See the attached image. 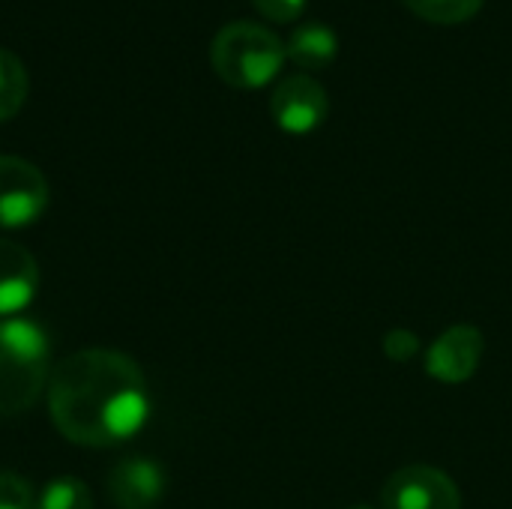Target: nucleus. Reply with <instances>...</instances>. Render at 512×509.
I'll return each mask as SVG.
<instances>
[{
  "label": "nucleus",
  "mask_w": 512,
  "mask_h": 509,
  "mask_svg": "<svg viewBox=\"0 0 512 509\" xmlns=\"http://www.w3.org/2000/svg\"><path fill=\"white\" fill-rule=\"evenodd\" d=\"M48 411L66 441L93 450L117 447L147 423L150 393L144 372L120 351H75L51 369Z\"/></svg>",
  "instance_id": "f257e3e1"
},
{
  "label": "nucleus",
  "mask_w": 512,
  "mask_h": 509,
  "mask_svg": "<svg viewBox=\"0 0 512 509\" xmlns=\"http://www.w3.org/2000/svg\"><path fill=\"white\" fill-rule=\"evenodd\" d=\"M51 381V345L30 318H0V417L30 411Z\"/></svg>",
  "instance_id": "f03ea898"
},
{
  "label": "nucleus",
  "mask_w": 512,
  "mask_h": 509,
  "mask_svg": "<svg viewBox=\"0 0 512 509\" xmlns=\"http://www.w3.org/2000/svg\"><path fill=\"white\" fill-rule=\"evenodd\" d=\"M210 63L225 84L237 90H258L279 75L285 63V42L255 21H231L213 36Z\"/></svg>",
  "instance_id": "7ed1b4c3"
},
{
  "label": "nucleus",
  "mask_w": 512,
  "mask_h": 509,
  "mask_svg": "<svg viewBox=\"0 0 512 509\" xmlns=\"http://www.w3.org/2000/svg\"><path fill=\"white\" fill-rule=\"evenodd\" d=\"M48 195V180L33 162L0 156V228L33 225L48 210Z\"/></svg>",
  "instance_id": "20e7f679"
},
{
  "label": "nucleus",
  "mask_w": 512,
  "mask_h": 509,
  "mask_svg": "<svg viewBox=\"0 0 512 509\" xmlns=\"http://www.w3.org/2000/svg\"><path fill=\"white\" fill-rule=\"evenodd\" d=\"M384 509H462V495L444 471L408 465L387 480Z\"/></svg>",
  "instance_id": "39448f33"
},
{
  "label": "nucleus",
  "mask_w": 512,
  "mask_h": 509,
  "mask_svg": "<svg viewBox=\"0 0 512 509\" xmlns=\"http://www.w3.org/2000/svg\"><path fill=\"white\" fill-rule=\"evenodd\" d=\"M327 108H330L327 90L309 75H291L279 81L270 96L273 120L291 135H306L318 129L327 117Z\"/></svg>",
  "instance_id": "423d86ee"
},
{
  "label": "nucleus",
  "mask_w": 512,
  "mask_h": 509,
  "mask_svg": "<svg viewBox=\"0 0 512 509\" xmlns=\"http://www.w3.org/2000/svg\"><path fill=\"white\" fill-rule=\"evenodd\" d=\"M483 351H486V339L477 327H471V324L450 327L429 348L426 372L441 384H462L477 372Z\"/></svg>",
  "instance_id": "0eeeda50"
},
{
  "label": "nucleus",
  "mask_w": 512,
  "mask_h": 509,
  "mask_svg": "<svg viewBox=\"0 0 512 509\" xmlns=\"http://www.w3.org/2000/svg\"><path fill=\"white\" fill-rule=\"evenodd\" d=\"M165 495V471L147 456H129L108 474V498L120 509H153Z\"/></svg>",
  "instance_id": "6e6552de"
},
{
  "label": "nucleus",
  "mask_w": 512,
  "mask_h": 509,
  "mask_svg": "<svg viewBox=\"0 0 512 509\" xmlns=\"http://www.w3.org/2000/svg\"><path fill=\"white\" fill-rule=\"evenodd\" d=\"M39 291V264L15 240L0 237V315L15 318L24 312Z\"/></svg>",
  "instance_id": "1a4fd4ad"
},
{
  "label": "nucleus",
  "mask_w": 512,
  "mask_h": 509,
  "mask_svg": "<svg viewBox=\"0 0 512 509\" xmlns=\"http://www.w3.org/2000/svg\"><path fill=\"white\" fill-rule=\"evenodd\" d=\"M336 54H339V39H336L333 27H327L321 21L300 24L288 36V45H285V57H291L303 69H324L333 63Z\"/></svg>",
  "instance_id": "9d476101"
},
{
  "label": "nucleus",
  "mask_w": 512,
  "mask_h": 509,
  "mask_svg": "<svg viewBox=\"0 0 512 509\" xmlns=\"http://www.w3.org/2000/svg\"><path fill=\"white\" fill-rule=\"evenodd\" d=\"M27 87H30V78H27L21 57L0 48V123L12 120L21 111L27 99Z\"/></svg>",
  "instance_id": "9b49d317"
},
{
  "label": "nucleus",
  "mask_w": 512,
  "mask_h": 509,
  "mask_svg": "<svg viewBox=\"0 0 512 509\" xmlns=\"http://www.w3.org/2000/svg\"><path fill=\"white\" fill-rule=\"evenodd\" d=\"M36 509H93V492L81 477H54L39 492Z\"/></svg>",
  "instance_id": "f8f14e48"
},
{
  "label": "nucleus",
  "mask_w": 512,
  "mask_h": 509,
  "mask_svg": "<svg viewBox=\"0 0 512 509\" xmlns=\"http://www.w3.org/2000/svg\"><path fill=\"white\" fill-rule=\"evenodd\" d=\"M486 0H405V6L435 24H459L480 12Z\"/></svg>",
  "instance_id": "ddd939ff"
},
{
  "label": "nucleus",
  "mask_w": 512,
  "mask_h": 509,
  "mask_svg": "<svg viewBox=\"0 0 512 509\" xmlns=\"http://www.w3.org/2000/svg\"><path fill=\"white\" fill-rule=\"evenodd\" d=\"M0 509H36L33 486L12 471H0Z\"/></svg>",
  "instance_id": "4468645a"
},
{
  "label": "nucleus",
  "mask_w": 512,
  "mask_h": 509,
  "mask_svg": "<svg viewBox=\"0 0 512 509\" xmlns=\"http://www.w3.org/2000/svg\"><path fill=\"white\" fill-rule=\"evenodd\" d=\"M417 351H420V339L411 330H390L384 336V354L393 363H408V360L417 357Z\"/></svg>",
  "instance_id": "2eb2a0df"
},
{
  "label": "nucleus",
  "mask_w": 512,
  "mask_h": 509,
  "mask_svg": "<svg viewBox=\"0 0 512 509\" xmlns=\"http://www.w3.org/2000/svg\"><path fill=\"white\" fill-rule=\"evenodd\" d=\"M255 9L273 21H294L303 9H306V0H252Z\"/></svg>",
  "instance_id": "dca6fc26"
},
{
  "label": "nucleus",
  "mask_w": 512,
  "mask_h": 509,
  "mask_svg": "<svg viewBox=\"0 0 512 509\" xmlns=\"http://www.w3.org/2000/svg\"><path fill=\"white\" fill-rule=\"evenodd\" d=\"M354 509H369V507H354Z\"/></svg>",
  "instance_id": "f3484780"
}]
</instances>
